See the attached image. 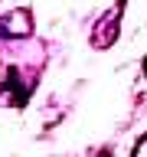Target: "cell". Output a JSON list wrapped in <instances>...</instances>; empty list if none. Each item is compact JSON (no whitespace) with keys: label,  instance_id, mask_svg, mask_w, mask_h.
I'll return each instance as SVG.
<instances>
[{"label":"cell","instance_id":"3","mask_svg":"<svg viewBox=\"0 0 147 157\" xmlns=\"http://www.w3.org/2000/svg\"><path fill=\"white\" fill-rule=\"evenodd\" d=\"M134 157H147V134L137 141V147H134Z\"/></svg>","mask_w":147,"mask_h":157},{"label":"cell","instance_id":"4","mask_svg":"<svg viewBox=\"0 0 147 157\" xmlns=\"http://www.w3.org/2000/svg\"><path fill=\"white\" fill-rule=\"evenodd\" d=\"M144 72H147V62H144Z\"/></svg>","mask_w":147,"mask_h":157},{"label":"cell","instance_id":"1","mask_svg":"<svg viewBox=\"0 0 147 157\" xmlns=\"http://www.w3.org/2000/svg\"><path fill=\"white\" fill-rule=\"evenodd\" d=\"M118 20H121V3H118L115 10H108L105 17H101V23L95 26V33H92V46H95V49L115 46V39H118Z\"/></svg>","mask_w":147,"mask_h":157},{"label":"cell","instance_id":"2","mask_svg":"<svg viewBox=\"0 0 147 157\" xmlns=\"http://www.w3.org/2000/svg\"><path fill=\"white\" fill-rule=\"evenodd\" d=\"M3 23H7V33L10 36H26L29 26H33V17H29V10H10L7 17H3Z\"/></svg>","mask_w":147,"mask_h":157}]
</instances>
